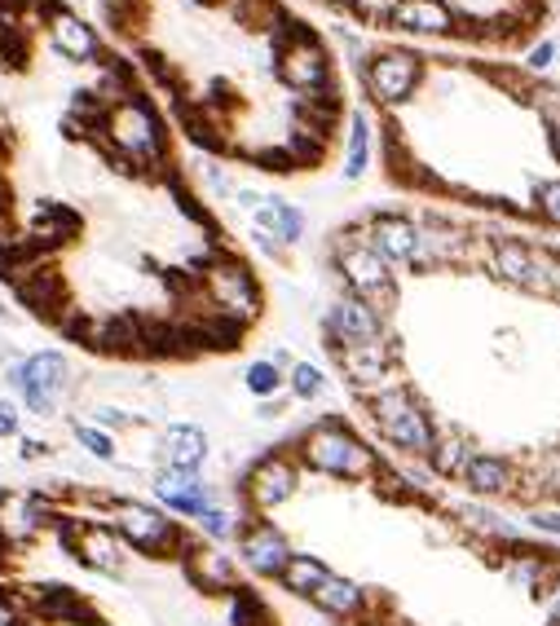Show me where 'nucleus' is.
Returning <instances> with one entry per match:
<instances>
[{
    "label": "nucleus",
    "instance_id": "1",
    "mask_svg": "<svg viewBox=\"0 0 560 626\" xmlns=\"http://www.w3.org/2000/svg\"><path fill=\"white\" fill-rule=\"evenodd\" d=\"M300 472L341 481V485H371V477L380 472V450L371 442L358 437V429L345 420V414H322V420L305 424L291 442H283Z\"/></svg>",
    "mask_w": 560,
    "mask_h": 626
},
{
    "label": "nucleus",
    "instance_id": "2",
    "mask_svg": "<svg viewBox=\"0 0 560 626\" xmlns=\"http://www.w3.org/2000/svg\"><path fill=\"white\" fill-rule=\"evenodd\" d=\"M97 520H106V526L120 534L129 556H146V561H177L190 539L186 520H177L159 503L133 498V494H110Z\"/></svg>",
    "mask_w": 560,
    "mask_h": 626
},
{
    "label": "nucleus",
    "instance_id": "3",
    "mask_svg": "<svg viewBox=\"0 0 560 626\" xmlns=\"http://www.w3.org/2000/svg\"><path fill=\"white\" fill-rule=\"evenodd\" d=\"M5 384L14 388V401L23 406V414H32V420H58L62 401L75 388V371H71L67 353L36 349L27 358L5 362Z\"/></svg>",
    "mask_w": 560,
    "mask_h": 626
},
{
    "label": "nucleus",
    "instance_id": "4",
    "mask_svg": "<svg viewBox=\"0 0 560 626\" xmlns=\"http://www.w3.org/2000/svg\"><path fill=\"white\" fill-rule=\"evenodd\" d=\"M305 485V472L296 464V455L287 446H274L265 455H257L243 477H239V511L243 516H274L278 507H287Z\"/></svg>",
    "mask_w": 560,
    "mask_h": 626
},
{
    "label": "nucleus",
    "instance_id": "5",
    "mask_svg": "<svg viewBox=\"0 0 560 626\" xmlns=\"http://www.w3.org/2000/svg\"><path fill=\"white\" fill-rule=\"evenodd\" d=\"M58 539H62V547H67V556L80 565V569H88V574H97V578H129V547L120 543V534L106 526V520H97V516H67V520H58Z\"/></svg>",
    "mask_w": 560,
    "mask_h": 626
},
{
    "label": "nucleus",
    "instance_id": "6",
    "mask_svg": "<svg viewBox=\"0 0 560 626\" xmlns=\"http://www.w3.org/2000/svg\"><path fill=\"white\" fill-rule=\"evenodd\" d=\"M58 526V507L40 490L0 485V552H19L40 543Z\"/></svg>",
    "mask_w": 560,
    "mask_h": 626
},
{
    "label": "nucleus",
    "instance_id": "7",
    "mask_svg": "<svg viewBox=\"0 0 560 626\" xmlns=\"http://www.w3.org/2000/svg\"><path fill=\"white\" fill-rule=\"evenodd\" d=\"M239 569L243 574H252V578H261V582H274L278 574H283V565L291 561V539H287V530L283 526H274L270 516H248L243 520V530H239Z\"/></svg>",
    "mask_w": 560,
    "mask_h": 626
},
{
    "label": "nucleus",
    "instance_id": "8",
    "mask_svg": "<svg viewBox=\"0 0 560 626\" xmlns=\"http://www.w3.org/2000/svg\"><path fill=\"white\" fill-rule=\"evenodd\" d=\"M177 565H181L186 582H190L194 591H203V595H235V591L243 587V569H239V561H235L226 547L203 543L199 534H190V539H186V547H181Z\"/></svg>",
    "mask_w": 560,
    "mask_h": 626
},
{
    "label": "nucleus",
    "instance_id": "9",
    "mask_svg": "<svg viewBox=\"0 0 560 626\" xmlns=\"http://www.w3.org/2000/svg\"><path fill=\"white\" fill-rule=\"evenodd\" d=\"M151 494L177 520H194L203 507H212L221 498V490L203 472H172V468H155L151 472Z\"/></svg>",
    "mask_w": 560,
    "mask_h": 626
},
{
    "label": "nucleus",
    "instance_id": "10",
    "mask_svg": "<svg viewBox=\"0 0 560 626\" xmlns=\"http://www.w3.org/2000/svg\"><path fill=\"white\" fill-rule=\"evenodd\" d=\"M212 459V437L203 424H190V420H177V424H164L159 429V442H155V468H172V472H203Z\"/></svg>",
    "mask_w": 560,
    "mask_h": 626
},
{
    "label": "nucleus",
    "instance_id": "11",
    "mask_svg": "<svg viewBox=\"0 0 560 626\" xmlns=\"http://www.w3.org/2000/svg\"><path fill=\"white\" fill-rule=\"evenodd\" d=\"M309 604L341 626H367V617H371V591L345 574H335V569L309 591Z\"/></svg>",
    "mask_w": 560,
    "mask_h": 626
},
{
    "label": "nucleus",
    "instance_id": "12",
    "mask_svg": "<svg viewBox=\"0 0 560 626\" xmlns=\"http://www.w3.org/2000/svg\"><path fill=\"white\" fill-rule=\"evenodd\" d=\"M419 58L415 53H376L367 67H362V80H367V93L380 101V107H393V101H406L419 84Z\"/></svg>",
    "mask_w": 560,
    "mask_h": 626
},
{
    "label": "nucleus",
    "instance_id": "13",
    "mask_svg": "<svg viewBox=\"0 0 560 626\" xmlns=\"http://www.w3.org/2000/svg\"><path fill=\"white\" fill-rule=\"evenodd\" d=\"M362 239L389 261V265H406L410 252H415V221L402 217V213H371L367 226H362Z\"/></svg>",
    "mask_w": 560,
    "mask_h": 626
},
{
    "label": "nucleus",
    "instance_id": "14",
    "mask_svg": "<svg viewBox=\"0 0 560 626\" xmlns=\"http://www.w3.org/2000/svg\"><path fill=\"white\" fill-rule=\"evenodd\" d=\"M49 27H53V45H58L62 58H71V62H93V58H102L97 32H93L84 19H75L71 10L58 5V10L49 14Z\"/></svg>",
    "mask_w": 560,
    "mask_h": 626
},
{
    "label": "nucleus",
    "instance_id": "15",
    "mask_svg": "<svg viewBox=\"0 0 560 626\" xmlns=\"http://www.w3.org/2000/svg\"><path fill=\"white\" fill-rule=\"evenodd\" d=\"M243 511L239 507H230V503H212V507H203L194 520H190V534H199L203 543H216V547H226V543H235L239 539V530H243Z\"/></svg>",
    "mask_w": 560,
    "mask_h": 626
},
{
    "label": "nucleus",
    "instance_id": "16",
    "mask_svg": "<svg viewBox=\"0 0 560 626\" xmlns=\"http://www.w3.org/2000/svg\"><path fill=\"white\" fill-rule=\"evenodd\" d=\"M331 574V565L322 561V556H309V552H291V561L283 565V574L274 578L287 595H296V600H309V591L322 582Z\"/></svg>",
    "mask_w": 560,
    "mask_h": 626
},
{
    "label": "nucleus",
    "instance_id": "17",
    "mask_svg": "<svg viewBox=\"0 0 560 626\" xmlns=\"http://www.w3.org/2000/svg\"><path fill=\"white\" fill-rule=\"evenodd\" d=\"M67 429H71V442L80 446L84 459H93V464H102V468H116V464H120V437H110L106 429H97V424H88V420H71Z\"/></svg>",
    "mask_w": 560,
    "mask_h": 626
},
{
    "label": "nucleus",
    "instance_id": "18",
    "mask_svg": "<svg viewBox=\"0 0 560 626\" xmlns=\"http://www.w3.org/2000/svg\"><path fill=\"white\" fill-rule=\"evenodd\" d=\"M367 159H371V124L358 111L349 124V146H345V181H358L367 172Z\"/></svg>",
    "mask_w": 560,
    "mask_h": 626
},
{
    "label": "nucleus",
    "instance_id": "19",
    "mask_svg": "<svg viewBox=\"0 0 560 626\" xmlns=\"http://www.w3.org/2000/svg\"><path fill=\"white\" fill-rule=\"evenodd\" d=\"M243 388H248L257 401H270V397H278V393L287 388V375H283L270 358H257V362L243 371Z\"/></svg>",
    "mask_w": 560,
    "mask_h": 626
},
{
    "label": "nucleus",
    "instance_id": "20",
    "mask_svg": "<svg viewBox=\"0 0 560 626\" xmlns=\"http://www.w3.org/2000/svg\"><path fill=\"white\" fill-rule=\"evenodd\" d=\"M287 393H291V401H318L326 393V375L313 362H291L287 366Z\"/></svg>",
    "mask_w": 560,
    "mask_h": 626
},
{
    "label": "nucleus",
    "instance_id": "21",
    "mask_svg": "<svg viewBox=\"0 0 560 626\" xmlns=\"http://www.w3.org/2000/svg\"><path fill=\"white\" fill-rule=\"evenodd\" d=\"M88 424H97V429H106L110 437H116V433H129V429H142L146 420H142V414H129L124 406H106V401H97V406L88 410Z\"/></svg>",
    "mask_w": 560,
    "mask_h": 626
},
{
    "label": "nucleus",
    "instance_id": "22",
    "mask_svg": "<svg viewBox=\"0 0 560 626\" xmlns=\"http://www.w3.org/2000/svg\"><path fill=\"white\" fill-rule=\"evenodd\" d=\"M23 406L14 397H0V442H19L23 437Z\"/></svg>",
    "mask_w": 560,
    "mask_h": 626
},
{
    "label": "nucleus",
    "instance_id": "23",
    "mask_svg": "<svg viewBox=\"0 0 560 626\" xmlns=\"http://www.w3.org/2000/svg\"><path fill=\"white\" fill-rule=\"evenodd\" d=\"M53 446L45 437H19V464H49Z\"/></svg>",
    "mask_w": 560,
    "mask_h": 626
},
{
    "label": "nucleus",
    "instance_id": "24",
    "mask_svg": "<svg viewBox=\"0 0 560 626\" xmlns=\"http://www.w3.org/2000/svg\"><path fill=\"white\" fill-rule=\"evenodd\" d=\"M5 226H10V190L0 181V234H5Z\"/></svg>",
    "mask_w": 560,
    "mask_h": 626
}]
</instances>
